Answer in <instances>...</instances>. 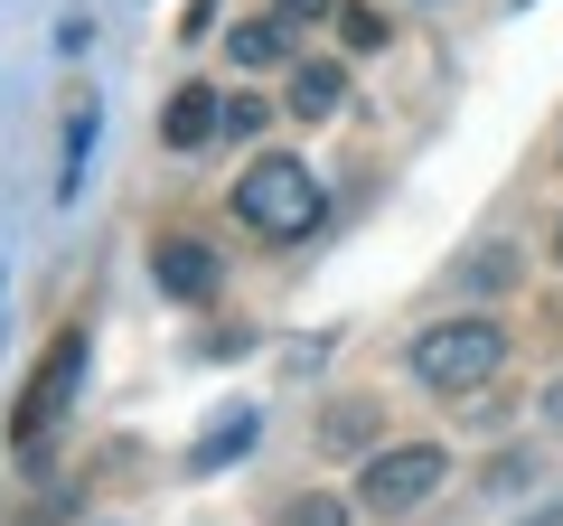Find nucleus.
<instances>
[{
	"label": "nucleus",
	"instance_id": "obj_1",
	"mask_svg": "<svg viewBox=\"0 0 563 526\" xmlns=\"http://www.w3.org/2000/svg\"><path fill=\"white\" fill-rule=\"evenodd\" d=\"M235 217L254 226V235H273V244H301L310 226H320V169L263 151V161L235 179Z\"/></svg>",
	"mask_w": 563,
	"mask_h": 526
},
{
	"label": "nucleus",
	"instance_id": "obj_2",
	"mask_svg": "<svg viewBox=\"0 0 563 526\" xmlns=\"http://www.w3.org/2000/svg\"><path fill=\"white\" fill-rule=\"evenodd\" d=\"M498 366H507V329L479 320V310H470V320H442V329H422V339H413V376L432 385V395H479Z\"/></svg>",
	"mask_w": 563,
	"mask_h": 526
},
{
	"label": "nucleus",
	"instance_id": "obj_3",
	"mask_svg": "<svg viewBox=\"0 0 563 526\" xmlns=\"http://www.w3.org/2000/svg\"><path fill=\"white\" fill-rule=\"evenodd\" d=\"M451 480V451L442 442H395V451H366L357 470V507L366 517H413L432 489Z\"/></svg>",
	"mask_w": 563,
	"mask_h": 526
},
{
	"label": "nucleus",
	"instance_id": "obj_4",
	"mask_svg": "<svg viewBox=\"0 0 563 526\" xmlns=\"http://www.w3.org/2000/svg\"><path fill=\"white\" fill-rule=\"evenodd\" d=\"M76 385H85V329H57V348L38 358V376L20 385V414H10V442H20V451H38V442H47V424H57V414L76 405Z\"/></svg>",
	"mask_w": 563,
	"mask_h": 526
},
{
	"label": "nucleus",
	"instance_id": "obj_5",
	"mask_svg": "<svg viewBox=\"0 0 563 526\" xmlns=\"http://www.w3.org/2000/svg\"><path fill=\"white\" fill-rule=\"evenodd\" d=\"M217 132H225V95H217V85H179V95H169L161 142L169 151H198V142H217Z\"/></svg>",
	"mask_w": 563,
	"mask_h": 526
},
{
	"label": "nucleus",
	"instance_id": "obj_6",
	"mask_svg": "<svg viewBox=\"0 0 563 526\" xmlns=\"http://www.w3.org/2000/svg\"><path fill=\"white\" fill-rule=\"evenodd\" d=\"M151 273H161L169 302H207V292H217V254H207L198 235H169L161 254H151Z\"/></svg>",
	"mask_w": 563,
	"mask_h": 526
},
{
	"label": "nucleus",
	"instance_id": "obj_7",
	"mask_svg": "<svg viewBox=\"0 0 563 526\" xmlns=\"http://www.w3.org/2000/svg\"><path fill=\"white\" fill-rule=\"evenodd\" d=\"M339 103H347V66H329V57H291V95H282V113L329 122Z\"/></svg>",
	"mask_w": 563,
	"mask_h": 526
},
{
	"label": "nucleus",
	"instance_id": "obj_8",
	"mask_svg": "<svg viewBox=\"0 0 563 526\" xmlns=\"http://www.w3.org/2000/svg\"><path fill=\"white\" fill-rule=\"evenodd\" d=\"M225 47H235V66H282V57H291V29H282V20H244Z\"/></svg>",
	"mask_w": 563,
	"mask_h": 526
},
{
	"label": "nucleus",
	"instance_id": "obj_9",
	"mask_svg": "<svg viewBox=\"0 0 563 526\" xmlns=\"http://www.w3.org/2000/svg\"><path fill=\"white\" fill-rule=\"evenodd\" d=\"M244 442H254V414H225V424H217V432H207V442H198V451H188V470H217V461H235V451H244Z\"/></svg>",
	"mask_w": 563,
	"mask_h": 526
},
{
	"label": "nucleus",
	"instance_id": "obj_10",
	"mask_svg": "<svg viewBox=\"0 0 563 526\" xmlns=\"http://www.w3.org/2000/svg\"><path fill=\"white\" fill-rule=\"evenodd\" d=\"M339 39L357 47V57H366V47H385V20L366 10V0H347V10H339Z\"/></svg>",
	"mask_w": 563,
	"mask_h": 526
},
{
	"label": "nucleus",
	"instance_id": "obj_11",
	"mask_svg": "<svg viewBox=\"0 0 563 526\" xmlns=\"http://www.w3.org/2000/svg\"><path fill=\"white\" fill-rule=\"evenodd\" d=\"M291 526H347V507L339 498H301V507H291Z\"/></svg>",
	"mask_w": 563,
	"mask_h": 526
},
{
	"label": "nucleus",
	"instance_id": "obj_12",
	"mask_svg": "<svg viewBox=\"0 0 563 526\" xmlns=\"http://www.w3.org/2000/svg\"><path fill=\"white\" fill-rule=\"evenodd\" d=\"M320 10H329V0H273V20H282V29H310Z\"/></svg>",
	"mask_w": 563,
	"mask_h": 526
},
{
	"label": "nucleus",
	"instance_id": "obj_13",
	"mask_svg": "<svg viewBox=\"0 0 563 526\" xmlns=\"http://www.w3.org/2000/svg\"><path fill=\"white\" fill-rule=\"evenodd\" d=\"M544 414H554V432H563V376H554V395H544Z\"/></svg>",
	"mask_w": 563,
	"mask_h": 526
},
{
	"label": "nucleus",
	"instance_id": "obj_14",
	"mask_svg": "<svg viewBox=\"0 0 563 526\" xmlns=\"http://www.w3.org/2000/svg\"><path fill=\"white\" fill-rule=\"evenodd\" d=\"M554 263H563V226H554Z\"/></svg>",
	"mask_w": 563,
	"mask_h": 526
}]
</instances>
